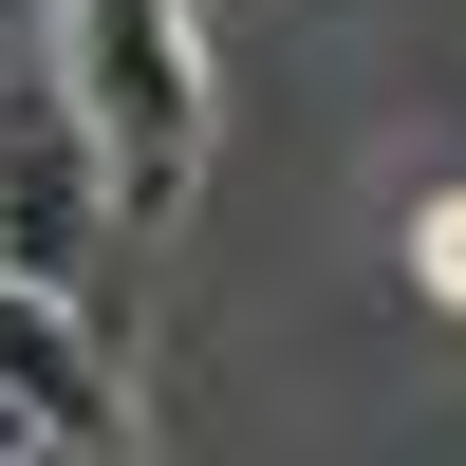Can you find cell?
<instances>
[{
    "mask_svg": "<svg viewBox=\"0 0 466 466\" xmlns=\"http://www.w3.org/2000/svg\"><path fill=\"white\" fill-rule=\"evenodd\" d=\"M112 261H131V206H112V168H94V131H75L37 19H0V280L112 318Z\"/></svg>",
    "mask_w": 466,
    "mask_h": 466,
    "instance_id": "cell-2",
    "label": "cell"
},
{
    "mask_svg": "<svg viewBox=\"0 0 466 466\" xmlns=\"http://www.w3.org/2000/svg\"><path fill=\"white\" fill-rule=\"evenodd\" d=\"M37 56H56L75 131H94L112 206H131V243H149V224L206 187V56H187V0H56Z\"/></svg>",
    "mask_w": 466,
    "mask_h": 466,
    "instance_id": "cell-1",
    "label": "cell"
},
{
    "mask_svg": "<svg viewBox=\"0 0 466 466\" xmlns=\"http://www.w3.org/2000/svg\"><path fill=\"white\" fill-rule=\"evenodd\" d=\"M0 410H19L37 448H131V392H112V318H75V299L0 280Z\"/></svg>",
    "mask_w": 466,
    "mask_h": 466,
    "instance_id": "cell-3",
    "label": "cell"
},
{
    "mask_svg": "<svg viewBox=\"0 0 466 466\" xmlns=\"http://www.w3.org/2000/svg\"><path fill=\"white\" fill-rule=\"evenodd\" d=\"M410 280L466 318V187H430V206H410Z\"/></svg>",
    "mask_w": 466,
    "mask_h": 466,
    "instance_id": "cell-4",
    "label": "cell"
},
{
    "mask_svg": "<svg viewBox=\"0 0 466 466\" xmlns=\"http://www.w3.org/2000/svg\"><path fill=\"white\" fill-rule=\"evenodd\" d=\"M19 466H131V448H19Z\"/></svg>",
    "mask_w": 466,
    "mask_h": 466,
    "instance_id": "cell-5",
    "label": "cell"
}]
</instances>
